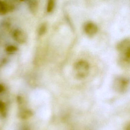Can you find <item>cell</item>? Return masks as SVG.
I'll use <instances>...</instances> for the list:
<instances>
[{
	"label": "cell",
	"instance_id": "1",
	"mask_svg": "<svg viewBox=\"0 0 130 130\" xmlns=\"http://www.w3.org/2000/svg\"><path fill=\"white\" fill-rule=\"evenodd\" d=\"M89 65L86 61L81 60L75 63L73 72L76 78L82 79L86 77L89 72Z\"/></svg>",
	"mask_w": 130,
	"mask_h": 130
},
{
	"label": "cell",
	"instance_id": "2",
	"mask_svg": "<svg viewBox=\"0 0 130 130\" xmlns=\"http://www.w3.org/2000/svg\"><path fill=\"white\" fill-rule=\"evenodd\" d=\"M128 81L125 78L122 77L116 78L114 83L115 89L120 92H123L127 89Z\"/></svg>",
	"mask_w": 130,
	"mask_h": 130
},
{
	"label": "cell",
	"instance_id": "3",
	"mask_svg": "<svg viewBox=\"0 0 130 130\" xmlns=\"http://www.w3.org/2000/svg\"><path fill=\"white\" fill-rule=\"evenodd\" d=\"M13 36L14 39L20 43H24L27 40L26 34L23 31L19 29H17L14 31Z\"/></svg>",
	"mask_w": 130,
	"mask_h": 130
},
{
	"label": "cell",
	"instance_id": "4",
	"mask_svg": "<svg viewBox=\"0 0 130 130\" xmlns=\"http://www.w3.org/2000/svg\"><path fill=\"white\" fill-rule=\"evenodd\" d=\"M84 29L86 34L89 36H94L98 31L96 25L92 22H88L86 23Z\"/></svg>",
	"mask_w": 130,
	"mask_h": 130
},
{
	"label": "cell",
	"instance_id": "5",
	"mask_svg": "<svg viewBox=\"0 0 130 130\" xmlns=\"http://www.w3.org/2000/svg\"><path fill=\"white\" fill-rule=\"evenodd\" d=\"M29 8L30 12L33 14H36L38 12L39 4L37 0H33L28 1Z\"/></svg>",
	"mask_w": 130,
	"mask_h": 130
},
{
	"label": "cell",
	"instance_id": "6",
	"mask_svg": "<svg viewBox=\"0 0 130 130\" xmlns=\"http://www.w3.org/2000/svg\"><path fill=\"white\" fill-rule=\"evenodd\" d=\"M12 5L7 4L3 1H0V13L5 14L9 11L12 10Z\"/></svg>",
	"mask_w": 130,
	"mask_h": 130
},
{
	"label": "cell",
	"instance_id": "7",
	"mask_svg": "<svg viewBox=\"0 0 130 130\" xmlns=\"http://www.w3.org/2000/svg\"><path fill=\"white\" fill-rule=\"evenodd\" d=\"M47 29V25L46 23H43L41 25L39 28L38 34L40 36L43 35L45 33Z\"/></svg>",
	"mask_w": 130,
	"mask_h": 130
},
{
	"label": "cell",
	"instance_id": "8",
	"mask_svg": "<svg viewBox=\"0 0 130 130\" xmlns=\"http://www.w3.org/2000/svg\"><path fill=\"white\" fill-rule=\"evenodd\" d=\"M54 6V2L53 0H50L48 1L47 5V10L48 12H50L53 10Z\"/></svg>",
	"mask_w": 130,
	"mask_h": 130
},
{
	"label": "cell",
	"instance_id": "9",
	"mask_svg": "<svg viewBox=\"0 0 130 130\" xmlns=\"http://www.w3.org/2000/svg\"><path fill=\"white\" fill-rule=\"evenodd\" d=\"M17 48L13 45H9L6 48V50L9 52H12L17 50Z\"/></svg>",
	"mask_w": 130,
	"mask_h": 130
},
{
	"label": "cell",
	"instance_id": "10",
	"mask_svg": "<svg viewBox=\"0 0 130 130\" xmlns=\"http://www.w3.org/2000/svg\"><path fill=\"white\" fill-rule=\"evenodd\" d=\"M4 104L3 102L0 101V111L3 110L4 108Z\"/></svg>",
	"mask_w": 130,
	"mask_h": 130
},
{
	"label": "cell",
	"instance_id": "11",
	"mask_svg": "<svg viewBox=\"0 0 130 130\" xmlns=\"http://www.w3.org/2000/svg\"><path fill=\"white\" fill-rule=\"evenodd\" d=\"M4 87H3V86L0 84V93L4 91Z\"/></svg>",
	"mask_w": 130,
	"mask_h": 130
},
{
	"label": "cell",
	"instance_id": "12",
	"mask_svg": "<svg viewBox=\"0 0 130 130\" xmlns=\"http://www.w3.org/2000/svg\"><path fill=\"white\" fill-rule=\"evenodd\" d=\"M130 125H129V124H128V125L126 126L125 130H130Z\"/></svg>",
	"mask_w": 130,
	"mask_h": 130
}]
</instances>
